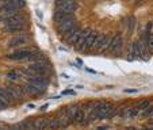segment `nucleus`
<instances>
[{
  "mask_svg": "<svg viewBox=\"0 0 153 130\" xmlns=\"http://www.w3.org/2000/svg\"><path fill=\"white\" fill-rule=\"evenodd\" d=\"M79 8V4L76 0H56V10L68 14H73Z\"/></svg>",
  "mask_w": 153,
  "mask_h": 130,
  "instance_id": "nucleus-1",
  "label": "nucleus"
},
{
  "mask_svg": "<svg viewBox=\"0 0 153 130\" xmlns=\"http://www.w3.org/2000/svg\"><path fill=\"white\" fill-rule=\"evenodd\" d=\"M20 88H22V91H23L25 95H29V96H41V95H43L45 91H46V90H43V88H39V87L29 83V81L25 83V84H22Z\"/></svg>",
  "mask_w": 153,
  "mask_h": 130,
  "instance_id": "nucleus-2",
  "label": "nucleus"
},
{
  "mask_svg": "<svg viewBox=\"0 0 153 130\" xmlns=\"http://www.w3.org/2000/svg\"><path fill=\"white\" fill-rule=\"evenodd\" d=\"M134 45H136V48H137V52H138L140 60H146V61L149 60L150 52H149V49H148L146 41H145L144 38H140L138 41H136V42H134Z\"/></svg>",
  "mask_w": 153,
  "mask_h": 130,
  "instance_id": "nucleus-3",
  "label": "nucleus"
},
{
  "mask_svg": "<svg viewBox=\"0 0 153 130\" xmlns=\"http://www.w3.org/2000/svg\"><path fill=\"white\" fill-rule=\"evenodd\" d=\"M31 54H33V50H30V49H18L14 53H11V54L6 56V60H11V61L29 60Z\"/></svg>",
  "mask_w": 153,
  "mask_h": 130,
  "instance_id": "nucleus-4",
  "label": "nucleus"
},
{
  "mask_svg": "<svg viewBox=\"0 0 153 130\" xmlns=\"http://www.w3.org/2000/svg\"><path fill=\"white\" fill-rule=\"evenodd\" d=\"M27 69H30L31 72H34L35 75H45V73L48 72V69H49V64H48L45 60L37 61V62H33L31 65H29Z\"/></svg>",
  "mask_w": 153,
  "mask_h": 130,
  "instance_id": "nucleus-5",
  "label": "nucleus"
},
{
  "mask_svg": "<svg viewBox=\"0 0 153 130\" xmlns=\"http://www.w3.org/2000/svg\"><path fill=\"white\" fill-rule=\"evenodd\" d=\"M27 81L34 85L39 87V88H43V90H46V87L49 85V79L45 77V75H35V76H31V77L27 79Z\"/></svg>",
  "mask_w": 153,
  "mask_h": 130,
  "instance_id": "nucleus-6",
  "label": "nucleus"
},
{
  "mask_svg": "<svg viewBox=\"0 0 153 130\" xmlns=\"http://www.w3.org/2000/svg\"><path fill=\"white\" fill-rule=\"evenodd\" d=\"M122 46H123V37H122L121 33H118V34H115L111 38V43L108 49L114 53H118V52H121Z\"/></svg>",
  "mask_w": 153,
  "mask_h": 130,
  "instance_id": "nucleus-7",
  "label": "nucleus"
},
{
  "mask_svg": "<svg viewBox=\"0 0 153 130\" xmlns=\"http://www.w3.org/2000/svg\"><path fill=\"white\" fill-rule=\"evenodd\" d=\"M110 43H111V38L107 34L99 35L98 41H96V45H95V49L99 50V52H103V50H106V49L110 48Z\"/></svg>",
  "mask_w": 153,
  "mask_h": 130,
  "instance_id": "nucleus-8",
  "label": "nucleus"
},
{
  "mask_svg": "<svg viewBox=\"0 0 153 130\" xmlns=\"http://www.w3.org/2000/svg\"><path fill=\"white\" fill-rule=\"evenodd\" d=\"M98 37H99V34L98 33H95L94 31L92 34L90 35V37L85 39V42L83 43V46L79 49V52H84V50H91V49H95V45H96V41H98Z\"/></svg>",
  "mask_w": 153,
  "mask_h": 130,
  "instance_id": "nucleus-9",
  "label": "nucleus"
},
{
  "mask_svg": "<svg viewBox=\"0 0 153 130\" xmlns=\"http://www.w3.org/2000/svg\"><path fill=\"white\" fill-rule=\"evenodd\" d=\"M6 88L8 90V92H10V95L12 96V99H14V102L15 100H19V99H22L23 98V91H22V88H20V85L18 87V85H15V84H8V85H6Z\"/></svg>",
  "mask_w": 153,
  "mask_h": 130,
  "instance_id": "nucleus-10",
  "label": "nucleus"
},
{
  "mask_svg": "<svg viewBox=\"0 0 153 130\" xmlns=\"http://www.w3.org/2000/svg\"><path fill=\"white\" fill-rule=\"evenodd\" d=\"M80 104L79 103H73V104H69V106L67 107V108H65V110H64V114H65V115L68 117V118L71 119V121L73 122V123H75V117L77 115V113L79 111L81 110L80 108Z\"/></svg>",
  "mask_w": 153,
  "mask_h": 130,
  "instance_id": "nucleus-11",
  "label": "nucleus"
},
{
  "mask_svg": "<svg viewBox=\"0 0 153 130\" xmlns=\"http://www.w3.org/2000/svg\"><path fill=\"white\" fill-rule=\"evenodd\" d=\"M26 25H3L1 27V31L4 33H11V34H18L19 35L20 33L25 30Z\"/></svg>",
  "mask_w": 153,
  "mask_h": 130,
  "instance_id": "nucleus-12",
  "label": "nucleus"
},
{
  "mask_svg": "<svg viewBox=\"0 0 153 130\" xmlns=\"http://www.w3.org/2000/svg\"><path fill=\"white\" fill-rule=\"evenodd\" d=\"M73 27H76V19L75 18L68 19V20H65V22H62V23L58 25V31H61V34H65V33H68L69 30H72Z\"/></svg>",
  "mask_w": 153,
  "mask_h": 130,
  "instance_id": "nucleus-13",
  "label": "nucleus"
},
{
  "mask_svg": "<svg viewBox=\"0 0 153 130\" xmlns=\"http://www.w3.org/2000/svg\"><path fill=\"white\" fill-rule=\"evenodd\" d=\"M72 18H75V15H73V14H68V12L57 11V10L54 11V15H53V19H54V22H57L58 25L62 23V22H65V20H68V19H72Z\"/></svg>",
  "mask_w": 153,
  "mask_h": 130,
  "instance_id": "nucleus-14",
  "label": "nucleus"
},
{
  "mask_svg": "<svg viewBox=\"0 0 153 130\" xmlns=\"http://www.w3.org/2000/svg\"><path fill=\"white\" fill-rule=\"evenodd\" d=\"M27 42V38L25 37V35H16V37L11 38L8 42V48H11V49H14V48H18V46H22V45H25V43Z\"/></svg>",
  "mask_w": 153,
  "mask_h": 130,
  "instance_id": "nucleus-15",
  "label": "nucleus"
},
{
  "mask_svg": "<svg viewBox=\"0 0 153 130\" xmlns=\"http://www.w3.org/2000/svg\"><path fill=\"white\" fill-rule=\"evenodd\" d=\"M0 99H1L7 106H11V104L14 103V99H12V96L10 95L8 90H7L6 87H0Z\"/></svg>",
  "mask_w": 153,
  "mask_h": 130,
  "instance_id": "nucleus-16",
  "label": "nucleus"
},
{
  "mask_svg": "<svg viewBox=\"0 0 153 130\" xmlns=\"http://www.w3.org/2000/svg\"><path fill=\"white\" fill-rule=\"evenodd\" d=\"M49 118H38L34 119V126L35 130H46L48 126H49Z\"/></svg>",
  "mask_w": 153,
  "mask_h": 130,
  "instance_id": "nucleus-17",
  "label": "nucleus"
},
{
  "mask_svg": "<svg viewBox=\"0 0 153 130\" xmlns=\"http://www.w3.org/2000/svg\"><path fill=\"white\" fill-rule=\"evenodd\" d=\"M125 26H126V30H127V34H131L136 27V18L134 16H127L125 19Z\"/></svg>",
  "mask_w": 153,
  "mask_h": 130,
  "instance_id": "nucleus-18",
  "label": "nucleus"
},
{
  "mask_svg": "<svg viewBox=\"0 0 153 130\" xmlns=\"http://www.w3.org/2000/svg\"><path fill=\"white\" fill-rule=\"evenodd\" d=\"M140 113H141V108H140L138 106H130L129 108H127V118H136V117H138L140 115Z\"/></svg>",
  "mask_w": 153,
  "mask_h": 130,
  "instance_id": "nucleus-19",
  "label": "nucleus"
},
{
  "mask_svg": "<svg viewBox=\"0 0 153 130\" xmlns=\"http://www.w3.org/2000/svg\"><path fill=\"white\" fill-rule=\"evenodd\" d=\"M19 123H20V129L22 130H35L34 119H25V121L19 122Z\"/></svg>",
  "mask_w": 153,
  "mask_h": 130,
  "instance_id": "nucleus-20",
  "label": "nucleus"
},
{
  "mask_svg": "<svg viewBox=\"0 0 153 130\" xmlns=\"http://www.w3.org/2000/svg\"><path fill=\"white\" fill-rule=\"evenodd\" d=\"M81 31H83V30H76L75 33H73L72 35H71L69 38H68V42L69 43H72V45H77V42H79V39H80V37H81Z\"/></svg>",
  "mask_w": 153,
  "mask_h": 130,
  "instance_id": "nucleus-21",
  "label": "nucleus"
},
{
  "mask_svg": "<svg viewBox=\"0 0 153 130\" xmlns=\"http://www.w3.org/2000/svg\"><path fill=\"white\" fill-rule=\"evenodd\" d=\"M20 75H22L20 71H10V72L6 75V77L10 81H16L20 79Z\"/></svg>",
  "mask_w": 153,
  "mask_h": 130,
  "instance_id": "nucleus-22",
  "label": "nucleus"
},
{
  "mask_svg": "<svg viewBox=\"0 0 153 130\" xmlns=\"http://www.w3.org/2000/svg\"><path fill=\"white\" fill-rule=\"evenodd\" d=\"M85 111L81 108L80 111L77 113V115L75 117V123H77V125H84L85 123Z\"/></svg>",
  "mask_w": 153,
  "mask_h": 130,
  "instance_id": "nucleus-23",
  "label": "nucleus"
},
{
  "mask_svg": "<svg viewBox=\"0 0 153 130\" xmlns=\"http://www.w3.org/2000/svg\"><path fill=\"white\" fill-rule=\"evenodd\" d=\"M29 60L37 62V61H43V60H45V57H43V54L41 52H33V54L30 56Z\"/></svg>",
  "mask_w": 153,
  "mask_h": 130,
  "instance_id": "nucleus-24",
  "label": "nucleus"
},
{
  "mask_svg": "<svg viewBox=\"0 0 153 130\" xmlns=\"http://www.w3.org/2000/svg\"><path fill=\"white\" fill-rule=\"evenodd\" d=\"M8 130H22V129H20V123H15V125H12V126H10V127H8Z\"/></svg>",
  "mask_w": 153,
  "mask_h": 130,
  "instance_id": "nucleus-25",
  "label": "nucleus"
},
{
  "mask_svg": "<svg viewBox=\"0 0 153 130\" xmlns=\"http://www.w3.org/2000/svg\"><path fill=\"white\" fill-rule=\"evenodd\" d=\"M62 95H75V91H72V90H65V91H62Z\"/></svg>",
  "mask_w": 153,
  "mask_h": 130,
  "instance_id": "nucleus-26",
  "label": "nucleus"
},
{
  "mask_svg": "<svg viewBox=\"0 0 153 130\" xmlns=\"http://www.w3.org/2000/svg\"><path fill=\"white\" fill-rule=\"evenodd\" d=\"M7 107H8V106H7V104L4 103V102L1 100V99H0V111H1V110H4V108H7Z\"/></svg>",
  "mask_w": 153,
  "mask_h": 130,
  "instance_id": "nucleus-27",
  "label": "nucleus"
},
{
  "mask_svg": "<svg viewBox=\"0 0 153 130\" xmlns=\"http://www.w3.org/2000/svg\"><path fill=\"white\" fill-rule=\"evenodd\" d=\"M142 3H144V0H134V1H133V4H134V6H136V7L141 6Z\"/></svg>",
  "mask_w": 153,
  "mask_h": 130,
  "instance_id": "nucleus-28",
  "label": "nucleus"
},
{
  "mask_svg": "<svg viewBox=\"0 0 153 130\" xmlns=\"http://www.w3.org/2000/svg\"><path fill=\"white\" fill-rule=\"evenodd\" d=\"M8 125H1L0 123V130H8Z\"/></svg>",
  "mask_w": 153,
  "mask_h": 130,
  "instance_id": "nucleus-29",
  "label": "nucleus"
},
{
  "mask_svg": "<svg viewBox=\"0 0 153 130\" xmlns=\"http://www.w3.org/2000/svg\"><path fill=\"white\" fill-rule=\"evenodd\" d=\"M125 92L126 94H136L137 90H125Z\"/></svg>",
  "mask_w": 153,
  "mask_h": 130,
  "instance_id": "nucleus-30",
  "label": "nucleus"
},
{
  "mask_svg": "<svg viewBox=\"0 0 153 130\" xmlns=\"http://www.w3.org/2000/svg\"><path fill=\"white\" fill-rule=\"evenodd\" d=\"M108 129V126H107V125H103V126H99L98 127V130H107Z\"/></svg>",
  "mask_w": 153,
  "mask_h": 130,
  "instance_id": "nucleus-31",
  "label": "nucleus"
},
{
  "mask_svg": "<svg viewBox=\"0 0 153 130\" xmlns=\"http://www.w3.org/2000/svg\"><path fill=\"white\" fill-rule=\"evenodd\" d=\"M48 107H49V104H48V103H46V104H43V106H42V107H41L39 110H41V111H45V110H46V108H48Z\"/></svg>",
  "mask_w": 153,
  "mask_h": 130,
  "instance_id": "nucleus-32",
  "label": "nucleus"
},
{
  "mask_svg": "<svg viewBox=\"0 0 153 130\" xmlns=\"http://www.w3.org/2000/svg\"><path fill=\"white\" fill-rule=\"evenodd\" d=\"M8 1H11V0H0V4H1V6H3V4L8 3Z\"/></svg>",
  "mask_w": 153,
  "mask_h": 130,
  "instance_id": "nucleus-33",
  "label": "nucleus"
}]
</instances>
